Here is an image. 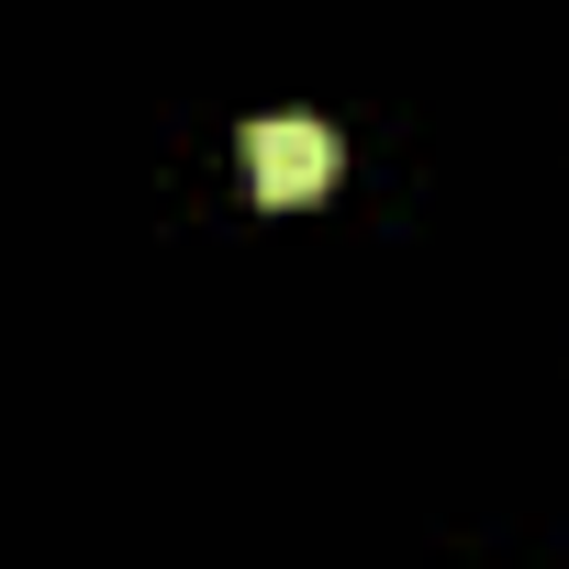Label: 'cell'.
<instances>
[{"instance_id": "obj_1", "label": "cell", "mask_w": 569, "mask_h": 569, "mask_svg": "<svg viewBox=\"0 0 569 569\" xmlns=\"http://www.w3.org/2000/svg\"><path fill=\"white\" fill-rule=\"evenodd\" d=\"M246 190L279 201V212H291V201H325V190H336V134H325L313 112H257V123H246Z\"/></svg>"}]
</instances>
